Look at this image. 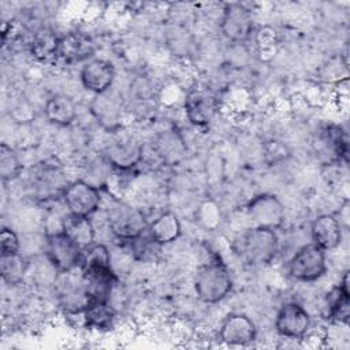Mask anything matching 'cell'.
Instances as JSON below:
<instances>
[{
    "mask_svg": "<svg viewBox=\"0 0 350 350\" xmlns=\"http://www.w3.org/2000/svg\"><path fill=\"white\" fill-rule=\"evenodd\" d=\"M108 227L122 241H131L148 231V221L144 213L126 202H116L108 211Z\"/></svg>",
    "mask_w": 350,
    "mask_h": 350,
    "instance_id": "5",
    "label": "cell"
},
{
    "mask_svg": "<svg viewBox=\"0 0 350 350\" xmlns=\"http://www.w3.org/2000/svg\"><path fill=\"white\" fill-rule=\"evenodd\" d=\"M109 90L94 94L90 103V112L101 127L112 131L120 127L123 107L120 98Z\"/></svg>",
    "mask_w": 350,
    "mask_h": 350,
    "instance_id": "13",
    "label": "cell"
},
{
    "mask_svg": "<svg viewBox=\"0 0 350 350\" xmlns=\"http://www.w3.org/2000/svg\"><path fill=\"white\" fill-rule=\"evenodd\" d=\"M26 272V262L21 253L0 254V273L5 283L16 284L19 283Z\"/></svg>",
    "mask_w": 350,
    "mask_h": 350,
    "instance_id": "25",
    "label": "cell"
},
{
    "mask_svg": "<svg viewBox=\"0 0 350 350\" xmlns=\"http://www.w3.org/2000/svg\"><path fill=\"white\" fill-rule=\"evenodd\" d=\"M19 252V238L14 230L3 227L0 231V254H10Z\"/></svg>",
    "mask_w": 350,
    "mask_h": 350,
    "instance_id": "27",
    "label": "cell"
},
{
    "mask_svg": "<svg viewBox=\"0 0 350 350\" xmlns=\"http://www.w3.org/2000/svg\"><path fill=\"white\" fill-rule=\"evenodd\" d=\"M187 120L196 127H206L216 116L219 104L216 96L206 89L190 90L183 101Z\"/></svg>",
    "mask_w": 350,
    "mask_h": 350,
    "instance_id": "8",
    "label": "cell"
},
{
    "mask_svg": "<svg viewBox=\"0 0 350 350\" xmlns=\"http://www.w3.org/2000/svg\"><path fill=\"white\" fill-rule=\"evenodd\" d=\"M59 40L60 37L56 36L52 30L41 29L34 34L30 42V52L41 63H53L59 60Z\"/></svg>",
    "mask_w": 350,
    "mask_h": 350,
    "instance_id": "23",
    "label": "cell"
},
{
    "mask_svg": "<svg viewBox=\"0 0 350 350\" xmlns=\"http://www.w3.org/2000/svg\"><path fill=\"white\" fill-rule=\"evenodd\" d=\"M96 52V44L90 36L82 31H68L60 36L57 56L59 60L67 64L86 63L93 59Z\"/></svg>",
    "mask_w": 350,
    "mask_h": 350,
    "instance_id": "11",
    "label": "cell"
},
{
    "mask_svg": "<svg viewBox=\"0 0 350 350\" xmlns=\"http://www.w3.org/2000/svg\"><path fill=\"white\" fill-rule=\"evenodd\" d=\"M60 230L66 232L82 249L94 243V228L88 216H77L68 213L63 219Z\"/></svg>",
    "mask_w": 350,
    "mask_h": 350,
    "instance_id": "22",
    "label": "cell"
},
{
    "mask_svg": "<svg viewBox=\"0 0 350 350\" xmlns=\"http://www.w3.org/2000/svg\"><path fill=\"white\" fill-rule=\"evenodd\" d=\"M310 328V316L308 310L297 302L284 304L275 319V329L283 338H305Z\"/></svg>",
    "mask_w": 350,
    "mask_h": 350,
    "instance_id": "9",
    "label": "cell"
},
{
    "mask_svg": "<svg viewBox=\"0 0 350 350\" xmlns=\"http://www.w3.org/2000/svg\"><path fill=\"white\" fill-rule=\"evenodd\" d=\"M312 242L323 250H334L342 242V223L334 215H320L310 226Z\"/></svg>",
    "mask_w": 350,
    "mask_h": 350,
    "instance_id": "16",
    "label": "cell"
},
{
    "mask_svg": "<svg viewBox=\"0 0 350 350\" xmlns=\"http://www.w3.org/2000/svg\"><path fill=\"white\" fill-rule=\"evenodd\" d=\"M327 271L325 250L313 242L301 246L288 260L287 272L298 282H316Z\"/></svg>",
    "mask_w": 350,
    "mask_h": 350,
    "instance_id": "3",
    "label": "cell"
},
{
    "mask_svg": "<svg viewBox=\"0 0 350 350\" xmlns=\"http://www.w3.org/2000/svg\"><path fill=\"white\" fill-rule=\"evenodd\" d=\"M133 257L139 262H153L159 258L163 245L152 238V235L145 231L139 237L129 241Z\"/></svg>",
    "mask_w": 350,
    "mask_h": 350,
    "instance_id": "24",
    "label": "cell"
},
{
    "mask_svg": "<svg viewBox=\"0 0 350 350\" xmlns=\"http://www.w3.org/2000/svg\"><path fill=\"white\" fill-rule=\"evenodd\" d=\"M193 286L197 297L202 302L216 304L230 294L232 279L227 267L219 258H215L198 267Z\"/></svg>",
    "mask_w": 350,
    "mask_h": 350,
    "instance_id": "1",
    "label": "cell"
},
{
    "mask_svg": "<svg viewBox=\"0 0 350 350\" xmlns=\"http://www.w3.org/2000/svg\"><path fill=\"white\" fill-rule=\"evenodd\" d=\"M249 219L254 226L278 228L284 221V206L282 201L271 193H260L254 196L246 205Z\"/></svg>",
    "mask_w": 350,
    "mask_h": 350,
    "instance_id": "7",
    "label": "cell"
},
{
    "mask_svg": "<svg viewBox=\"0 0 350 350\" xmlns=\"http://www.w3.org/2000/svg\"><path fill=\"white\" fill-rule=\"evenodd\" d=\"M257 336L253 320L242 313L228 314L220 327V339L230 346L250 345Z\"/></svg>",
    "mask_w": 350,
    "mask_h": 350,
    "instance_id": "14",
    "label": "cell"
},
{
    "mask_svg": "<svg viewBox=\"0 0 350 350\" xmlns=\"http://www.w3.org/2000/svg\"><path fill=\"white\" fill-rule=\"evenodd\" d=\"M44 253L56 271L68 273L79 265L82 247H79L66 232L56 230L46 234Z\"/></svg>",
    "mask_w": 350,
    "mask_h": 350,
    "instance_id": "4",
    "label": "cell"
},
{
    "mask_svg": "<svg viewBox=\"0 0 350 350\" xmlns=\"http://www.w3.org/2000/svg\"><path fill=\"white\" fill-rule=\"evenodd\" d=\"M45 118L56 126H68L77 118V105L67 94L52 96L44 107Z\"/></svg>",
    "mask_w": 350,
    "mask_h": 350,
    "instance_id": "20",
    "label": "cell"
},
{
    "mask_svg": "<svg viewBox=\"0 0 350 350\" xmlns=\"http://www.w3.org/2000/svg\"><path fill=\"white\" fill-rule=\"evenodd\" d=\"M148 232L160 245H168L176 241L182 234V226L179 217L174 212H164L157 216L149 226Z\"/></svg>",
    "mask_w": 350,
    "mask_h": 350,
    "instance_id": "21",
    "label": "cell"
},
{
    "mask_svg": "<svg viewBox=\"0 0 350 350\" xmlns=\"http://www.w3.org/2000/svg\"><path fill=\"white\" fill-rule=\"evenodd\" d=\"M328 319L339 324H349V320H350L349 271H345L339 286H336L328 297Z\"/></svg>",
    "mask_w": 350,
    "mask_h": 350,
    "instance_id": "19",
    "label": "cell"
},
{
    "mask_svg": "<svg viewBox=\"0 0 350 350\" xmlns=\"http://www.w3.org/2000/svg\"><path fill=\"white\" fill-rule=\"evenodd\" d=\"M220 30L230 41L242 42L247 40L253 31L252 12L242 4H227L221 15Z\"/></svg>",
    "mask_w": 350,
    "mask_h": 350,
    "instance_id": "10",
    "label": "cell"
},
{
    "mask_svg": "<svg viewBox=\"0 0 350 350\" xmlns=\"http://www.w3.org/2000/svg\"><path fill=\"white\" fill-rule=\"evenodd\" d=\"M78 268L82 278L115 276L111 264V253L103 243H92L82 249Z\"/></svg>",
    "mask_w": 350,
    "mask_h": 350,
    "instance_id": "15",
    "label": "cell"
},
{
    "mask_svg": "<svg viewBox=\"0 0 350 350\" xmlns=\"http://www.w3.org/2000/svg\"><path fill=\"white\" fill-rule=\"evenodd\" d=\"M63 202L71 215L90 217L101 204V193L92 183L78 179L68 183L62 191Z\"/></svg>",
    "mask_w": 350,
    "mask_h": 350,
    "instance_id": "6",
    "label": "cell"
},
{
    "mask_svg": "<svg viewBox=\"0 0 350 350\" xmlns=\"http://www.w3.org/2000/svg\"><path fill=\"white\" fill-rule=\"evenodd\" d=\"M105 154L111 165L120 171H126L141 161L142 148L137 141L131 138H122L112 142L108 146Z\"/></svg>",
    "mask_w": 350,
    "mask_h": 350,
    "instance_id": "17",
    "label": "cell"
},
{
    "mask_svg": "<svg viewBox=\"0 0 350 350\" xmlns=\"http://www.w3.org/2000/svg\"><path fill=\"white\" fill-rule=\"evenodd\" d=\"M82 86L93 94H100L111 89L115 79V67L104 59H90L79 72Z\"/></svg>",
    "mask_w": 350,
    "mask_h": 350,
    "instance_id": "12",
    "label": "cell"
},
{
    "mask_svg": "<svg viewBox=\"0 0 350 350\" xmlns=\"http://www.w3.org/2000/svg\"><path fill=\"white\" fill-rule=\"evenodd\" d=\"M22 165L15 150L7 144L0 145V175L3 180H12L21 174Z\"/></svg>",
    "mask_w": 350,
    "mask_h": 350,
    "instance_id": "26",
    "label": "cell"
},
{
    "mask_svg": "<svg viewBox=\"0 0 350 350\" xmlns=\"http://www.w3.org/2000/svg\"><path fill=\"white\" fill-rule=\"evenodd\" d=\"M81 313L85 325L96 331L109 329L116 317V312L109 304V299H88Z\"/></svg>",
    "mask_w": 350,
    "mask_h": 350,
    "instance_id": "18",
    "label": "cell"
},
{
    "mask_svg": "<svg viewBox=\"0 0 350 350\" xmlns=\"http://www.w3.org/2000/svg\"><path fill=\"white\" fill-rule=\"evenodd\" d=\"M279 250V239L272 228L253 226L241 241V252L246 262L261 267L269 264Z\"/></svg>",
    "mask_w": 350,
    "mask_h": 350,
    "instance_id": "2",
    "label": "cell"
}]
</instances>
